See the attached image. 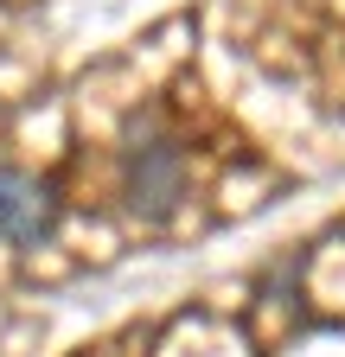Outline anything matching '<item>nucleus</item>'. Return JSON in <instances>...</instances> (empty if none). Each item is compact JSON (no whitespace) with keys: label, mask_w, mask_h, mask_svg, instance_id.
<instances>
[{"label":"nucleus","mask_w":345,"mask_h":357,"mask_svg":"<svg viewBox=\"0 0 345 357\" xmlns=\"http://www.w3.org/2000/svg\"><path fill=\"white\" fill-rule=\"evenodd\" d=\"M122 192H128V211L147 217V223L172 217L186 198V153L166 134H135L122 153Z\"/></svg>","instance_id":"1"},{"label":"nucleus","mask_w":345,"mask_h":357,"mask_svg":"<svg viewBox=\"0 0 345 357\" xmlns=\"http://www.w3.org/2000/svg\"><path fill=\"white\" fill-rule=\"evenodd\" d=\"M52 230H58V192L32 172L0 166V243L38 249V243H52Z\"/></svg>","instance_id":"2"}]
</instances>
